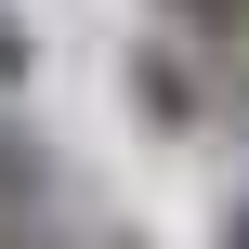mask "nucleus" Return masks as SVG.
I'll return each instance as SVG.
<instances>
[{"mask_svg":"<svg viewBox=\"0 0 249 249\" xmlns=\"http://www.w3.org/2000/svg\"><path fill=\"white\" fill-rule=\"evenodd\" d=\"M131 118H144V131H197V118H210V92H197V66H184L171 39L131 53Z\"/></svg>","mask_w":249,"mask_h":249,"instance_id":"f257e3e1","label":"nucleus"},{"mask_svg":"<svg viewBox=\"0 0 249 249\" xmlns=\"http://www.w3.org/2000/svg\"><path fill=\"white\" fill-rule=\"evenodd\" d=\"M184 39H210V53H249V0H158Z\"/></svg>","mask_w":249,"mask_h":249,"instance_id":"f03ea898","label":"nucleus"},{"mask_svg":"<svg viewBox=\"0 0 249 249\" xmlns=\"http://www.w3.org/2000/svg\"><path fill=\"white\" fill-rule=\"evenodd\" d=\"M26 79H39V39H26V26L0 13V92H26Z\"/></svg>","mask_w":249,"mask_h":249,"instance_id":"7ed1b4c3","label":"nucleus"},{"mask_svg":"<svg viewBox=\"0 0 249 249\" xmlns=\"http://www.w3.org/2000/svg\"><path fill=\"white\" fill-rule=\"evenodd\" d=\"M0 197H39V158H26L13 131H0Z\"/></svg>","mask_w":249,"mask_h":249,"instance_id":"20e7f679","label":"nucleus"},{"mask_svg":"<svg viewBox=\"0 0 249 249\" xmlns=\"http://www.w3.org/2000/svg\"><path fill=\"white\" fill-rule=\"evenodd\" d=\"M223 249H249V184H236V210H223Z\"/></svg>","mask_w":249,"mask_h":249,"instance_id":"39448f33","label":"nucleus"}]
</instances>
